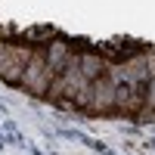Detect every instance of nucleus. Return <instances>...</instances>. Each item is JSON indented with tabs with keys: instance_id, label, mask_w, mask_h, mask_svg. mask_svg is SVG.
Returning <instances> with one entry per match:
<instances>
[{
	"instance_id": "1",
	"label": "nucleus",
	"mask_w": 155,
	"mask_h": 155,
	"mask_svg": "<svg viewBox=\"0 0 155 155\" xmlns=\"http://www.w3.org/2000/svg\"><path fill=\"white\" fill-rule=\"evenodd\" d=\"M53 78H56V71L47 65V53L44 50H34L31 59H28V65H25V71H22L19 87L25 90V93H31V96H47Z\"/></svg>"
},
{
	"instance_id": "2",
	"label": "nucleus",
	"mask_w": 155,
	"mask_h": 155,
	"mask_svg": "<svg viewBox=\"0 0 155 155\" xmlns=\"http://www.w3.org/2000/svg\"><path fill=\"white\" fill-rule=\"evenodd\" d=\"M31 53H34L31 47L12 44L9 56L3 59V65H0V81H6V84H19V81H22V71H25V65H28V59H31Z\"/></svg>"
},
{
	"instance_id": "3",
	"label": "nucleus",
	"mask_w": 155,
	"mask_h": 155,
	"mask_svg": "<svg viewBox=\"0 0 155 155\" xmlns=\"http://www.w3.org/2000/svg\"><path fill=\"white\" fill-rule=\"evenodd\" d=\"M115 90H118V84L109 74H99L93 81V106H90V115H112L115 112Z\"/></svg>"
},
{
	"instance_id": "4",
	"label": "nucleus",
	"mask_w": 155,
	"mask_h": 155,
	"mask_svg": "<svg viewBox=\"0 0 155 155\" xmlns=\"http://www.w3.org/2000/svg\"><path fill=\"white\" fill-rule=\"evenodd\" d=\"M44 53H47V65L53 68L56 74H59V71H65L68 59H71V50H68V44H65V41H50Z\"/></svg>"
},
{
	"instance_id": "5",
	"label": "nucleus",
	"mask_w": 155,
	"mask_h": 155,
	"mask_svg": "<svg viewBox=\"0 0 155 155\" xmlns=\"http://www.w3.org/2000/svg\"><path fill=\"white\" fill-rule=\"evenodd\" d=\"M106 56L99 53H78V68H81V74L87 78V81H96L99 74H106Z\"/></svg>"
},
{
	"instance_id": "6",
	"label": "nucleus",
	"mask_w": 155,
	"mask_h": 155,
	"mask_svg": "<svg viewBox=\"0 0 155 155\" xmlns=\"http://www.w3.org/2000/svg\"><path fill=\"white\" fill-rule=\"evenodd\" d=\"M146 106L155 112V78H149V84H146Z\"/></svg>"
},
{
	"instance_id": "7",
	"label": "nucleus",
	"mask_w": 155,
	"mask_h": 155,
	"mask_svg": "<svg viewBox=\"0 0 155 155\" xmlns=\"http://www.w3.org/2000/svg\"><path fill=\"white\" fill-rule=\"evenodd\" d=\"M146 56V71H149V78H155V53H143Z\"/></svg>"
},
{
	"instance_id": "8",
	"label": "nucleus",
	"mask_w": 155,
	"mask_h": 155,
	"mask_svg": "<svg viewBox=\"0 0 155 155\" xmlns=\"http://www.w3.org/2000/svg\"><path fill=\"white\" fill-rule=\"evenodd\" d=\"M9 50H12V44H3V41H0V65H3V59L9 56Z\"/></svg>"
}]
</instances>
